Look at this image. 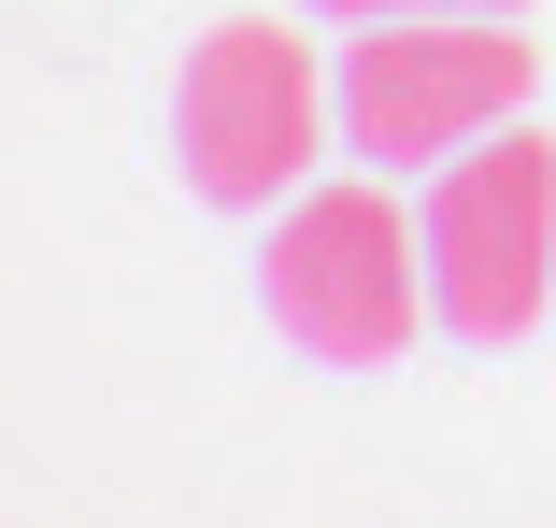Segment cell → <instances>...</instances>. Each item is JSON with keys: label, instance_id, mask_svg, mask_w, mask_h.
<instances>
[{"label": "cell", "instance_id": "cell-1", "mask_svg": "<svg viewBox=\"0 0 556 528\" xmlns=\"http://www.w3.org/2000/svg\"><path fill=\"white\" fill-rule=\"evenodd\" d=\"M528 86H542V43L500 29V15H371L357 58L328 72L343 143H357L371 172H442V158H471L485 129L528 115Z\"/></svg>", "mask_w": 556, "mask_h": 528}, {"label": "cell", "instance_id": "cell-2", "mask_svg": "<svg viewBox=\"0 0 556 528\" xmlns=\"http://www.w3.org/2000/svg\"><path fill=\"white\" fill-rule=\"evenodd\" d=\"M257 300H271V329L300 357L386 372L428 329V229L400 215L386 186H300L286 229H271V257H257Z\"/></svg>", "mask_w": 556, "mask_h": 528}, {"label": "cell", "instance_id": "cell-3", "mask_svg": "<svg viewBox=\"0 0 556 528\" xmlns=\"http://www.w3.org/2000/svg\"><path fill=\"white\" fill-rule=\"evenodd\" d=\"M328 129H343V100H328L314 43L271 29V15H214L172 72V158L200 200H229V215H257V200H300V172L328 158Z\"/></svg>", "mask_w": 556, "mask_h": 528}, {"label": "cell", "instance_id": "cell-4", "mask_svg": "<svg viewBox=\"0 0 556 528\" xmlns=\"http://www.w3.org/2000/svg\"><path fill=\"white\" fill-rule=\"evenodd\" d=\"M428 314L457 343H514L556 314V143L542 129H485L471 158L428 172Z\"/></svg>", "mask_w": 556, "mask_h": 528}, {"label": "cell", "instance_id": "cell-5", "mask_svg": "<svg viewBox=\"0 0 556 528\" xmlns=\"http://www.w3.org/2000/svg\"><path fill=\"white\" fill-rule=\"evenodd\" d=\"M300 15H357L371 29V15H528V0H300Z\"/></svg>", "mask_w": 556, "mask_h": 528}]
</instances>
